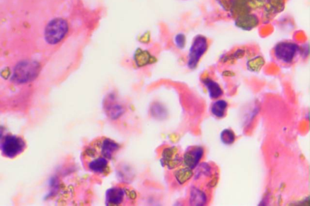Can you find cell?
Masks as SVG:
<instances>
[{
  "instance_id": "2e32d148",
  "label": "cell",
  "mask_w": 310,
  "mask_h": 206,
  "mask_svg": "<svg viewBox=\"0 0 310 206\" xmlns=\"http://www.w3.org/2000/svg\"><path fill=\"white\" fill-rule=\"evenodd\" d=\"M247 64L249 70L253 71H257L260 69L261 67H263L264 61L263 58L257 57L249 61Z\"/></svg>"
},
{
  "instance_id": "3957f363",
  "label": "cell",
  "mask_w": 310,
  "mask_h": 206,
  "mask_svg": "<svg viewBox=\"0 0 310 206\" xmlns=\"http://www.w3.org/2000/svg\"><path fill=\"white\" fill-rule=\"evenodd\" d=\"M302 49L292 41L279 42L272 51V57L277 64L282 66H290L301 57Z\"/></svg>"
},
{
  "instance_id": "7a4b0ae2",
  "label": "cell",
  "mask_w": 310,
  "mask_h": 206,
  "mask_svg": "<svg viewBox=\"0 0 310 206\" xmlns=\"http://www.w3.org/2000/svg\"><path fill=\"white\" fill-rule=\"evenodd\" d=\"M119 149L118 144L106 137L93 140L82 153L85 168L96 174H108L110 162Z\"/></svg>"
},
{
  "instance_id": "ba28073f",
  "label": "cell",
  "mask_w": 310,
  "mask_h": 206,
  "mask_svg": "<svg viewBox=\"0 0 310 206\" xmlns=\"http://www.w3.org/2000/svg\"><path fill=\"white\" fill-rule=\"evenodd\" d=\"M204 153V149L201 146L190 147L184 153L182 161H183L185 167L194 169L198 166L202 158H203Z\"/></svg>"
},
{
  "instance_id": "7c38bea8",
  "label": "cell",
  "mask_w": 310,
  "mask_h": 206,
  "mask_svg": "<svg viewBox=\"0 0 310 206\" xmlns=\"http://www.w3.org/2000/svg\"><path fill=\"white\" fill-rule=\"evenodd\" d=\"M228 103L223 99L215 101L211 107V113L218 118H223L226 115Z\"/></svg>"
},
{
  "instance_id": "30bf717a",
  "label": "cell",
  "mask_w": 310,
  "mask_h": 206,
  "mask_svg": "<svg viewBox=\"0 0 310 206\" xmlns=\"http://www.w3.org/2000/svg\"><path fill=\"white\" fill-rule=\"evenodd\" d=\"M162 161L168 168L174 169L181 164L182 159L178 155V149L173 147L164 150L162 153Z\"/></svg>"
},
{
  "instance_id": "52a82bcc",
  "label": "cell",
  "mask_w": 310,
  "mask_h": 206,
  "mask_svg": "<svg viewBox=\"0 0 310 206\" xmlns=\"http://www.w3.org/2000/svg\"><path fill=\"white\" fill-rule=\"evenodd\" d=\"M25 148V143L19 137L8 136L3 143V152L9 158H14L20 153Z\"/></svg>"
},
{
  "instance_id": "e0dca14e",
  "label": "cell",
  "mask_w": 310,
  "mask_h": 206,
  "mask_svg": "<svg viewBox=\"0 0 310 206\" xmlns=\"http://www.w3.org/2000/svg\"><path fill=\"white\" fill-rule=\"evenodd\" d=\"M175 43L179 48H183L185 45L186 38L183 34H178L175 37Z\"/></svg>"
},
{
  "instance_id": "8992f818",
  "label": "cell",
  "mask_w": 310,
  "mask_h": 206,
  "mask_svg": "<svg viewBox=\"0 0 310 206\" xmlns=\"http://www.w3.org/2000/svg\"><path fill=\"white\" fill-rule=\"evenodd\" d=\"M68 32L67 22L63 19H55L47 25L45 31V40L51 44L60 42Z\"/></svg>"
},
{
  "instance_id": "6da1fadb",
  "label": "cell",
  "mask_w": 310,
  "mask_h": 206,
  "mask_svg": "<svg viewBox=\"0 0 310 206\" xmlns=\"http://www.w3.org/2000/svg\"><path fill=\"white\" fill-rule=\"evenodd\" d=\"M236 27L250 31L268 23L285 9V0H219Z\"/></svg>"
},
{
  "instance_id": "277c9868",
  "label": "cell",
  "mask_w": 310,
  "mask_h": 206,
  "mask_svg": "<svg viewBox=\"0 0 310 206\" xmlns=\"http://www.w3.org/2000/svg\"><path fill=\"white\" fill-rule=\"evenodd\" d=\"M208 48V40L204 35H198L194 38L188 54L187 66L189 68L193 70L197 68Z\"/></svg>"
},
{
  "instance_id": "5bb4252c",
  "label": "cell",
  "mask_w": 310,
  "mask_h": 206,
  "mask_svg": "<svg viewBox=\"0 0 310 206\" xmlns=\"http://www.w3.org/2000/svg\"><path fill=\"white\" fill-rule=\"evenodd\" d=\"M192 176H193V171H192V169L187 168V167L179 169L175 174L176 181L180 185H183L184 183L187 182L188 179L192 178Z\"/></svg>"
},
{
  "instance_id": "8fae6325",
  "label": "cell",
  "mask_w": 310,
  "mask_h": 206,
  "mask_svg": "<svg viewBox=\"0 0 310 206\" xmlns=\"http://www.w3.org/2000/svg\"><path fill=\"white\" fill-rule=\"evenodd\" d=\"M202 82L206 87L211 99H217L223 95V90L217 82L210 78H205Z\"/></svg>"
},
{
  "instance_id": "4fadbf2b",
  "label": "cell",
  "mask_w": 310,
  "mask_h": 206,
  "mask_svg": "<svg viewBox=\"0 0 310 206\" xmlns=\"http://www.w3.org/2000/svg\"><path fill=\"white\" fill-rule=\"evenodd\" d=\"M207 198L204 193L198 189H194L191 192L190 202L192 205H203L206 204Z\"/></svg>"
},
{
  "instance_id": "9a60e30c",
  "label": "cell",
  "mask_w": 310,
  "mask_h": 206,
  "mask_svg": "<svg viewBox=\"0 0 310 206\" xmlns=\"http://www.w3.org/2000/svg\"><path fill=\"white\" fill-rule=\"evenodd\" d=\"M221 139L225 145H230L234 142L236 137L233 131L226 129L221 133Z\"/></svg>"
},
{
  "instance_id": "9c48e42d",
  "label": "cell",
  "mask_w": 310,
  "mask_h": 206,
  "mask_svg": "<svg viewBox=\"0 0 310 206\" xmlns=\"http://www.w3.org/2000/svg\"><path fill=\"white\" fill-rule=\"evenodd\" d=\"M130 194H131V193L127 192L126 189L122 188L110 189L106 194V204L109 205L122 204L126 198H129Z\"/></svg>"
},
{
  "instance_id": "5b68a950",
  "label": "cell",
  "mask_w": 310,
  "mask_h": 206,
  "mask_svg": "<svg viewBox=\"0 0 310 206\" xmlns=\"http://www.w3.org/2000/svg\"><path fill=\"white\" fill-rule=\"evenodd\" d=\"M40 65L36 62L26 61L19 63L15 67L14 73V80L19 83H27L37 77Z\"/></svg>"
}]
</instances>
